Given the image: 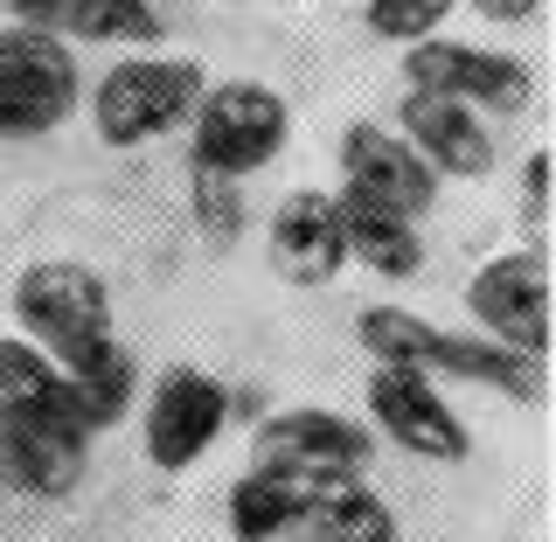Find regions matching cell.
I'll return each instance as SVG.
<instances>
[{
	"mask_svg": "<svg viewBox=\"0 0 556 542\" xmlns=\"http://www.w3.org/2000/svg\"><path fill=\"white\" fill-rule=\"evenodd\" d=\"M14 320L56 369H70L98 341H112V292L77 257H42L14 278Z\"/></svg>",
	"mask_w": 556,
	"mask_h": 542,
	"instance_id": "obj_1",
	"label": "cell"
},
{
	"mask_svg": "<svg viewBox=\"0 0 556 542\" xmlns=\"http://www.w3.org/2000/svg\"><path fill=\"white\" fill-rule=\"evenodd\" d=\"M362 348L382 362V369H452V376H466V382H508V390L529 396L535 390V369L543 362L535 355H515V348H501V341H459V335H445V327H431V320H417L410 306H369L362 313Z\"/></svg>",
	"mask_w": 556,
	"mask_h": 542,
	"instance_id": "obj_2",
	"label": "cell"
},
{
	"mask_svg": "<svg viewBox=\"0 0 556 542\" xmlns=\"http://www.w3.org/2000/svg\"><path fill=\"white\" fill-rule=\"evenodd\" d=\"M376 439L341 411H278L257 425V474L286 480L292 494H327V487H348L369 474Z\"/></svg>",
	"mask_w": 556,
	"mask_h": 542,
	"instance_id": "obj_3",
	"label": "cell"
},
{
	"mask_svg": "<svg viewBox=\"0 0 556 542\" xmlns=\"http://www.w3.org/2000/svg\"><path fill=\"white\" fill-rule=\"evenodd\" d=\"M202 91L208 84L188 56H126L98 77V98H91L98 139L104 147H147V139L181 126Z\"/></svg>",
	"mask_w": 556,
	"mask_h": 542,
	"instance_id": "obj_4",
	"label": "cell"
},
{
	"mask_svg": "<svg viewBox=\"0 0 556 542\" xmlns=\"http://www.w3.org/2000/svg\"><path fill=\"white\" fill-rule=\"evenodd\" d=\"M188 118H195V167L230 174V181L257 174L292 133L286 98L257 77H230V84H216V91H202Z\"/></svg>",
	"mask_w": 556,
	"mask_h": 542,
	"instance_id": "obj_5",
	"label": "cell"
},
{
	"mask_svg": "<svg viewBox=\"0 0 556 542\" xmlns=\"http://www.w3.org/2000/svg\"><path fill=\"white\" fill-rule=\"evenodd\" d=\"M77 112V56L56 28H0V139L56 133Z\"/></svg>",
	"mask_w": 556,
	"mask_h": 542,
	"instance_id": "obj_6",
	"label": "cell"
},
{
	"mask_svg": "<svg viewBox=\"0 0 556 542\" xmlns=\"http://www.w3.org/2000/svg\"><path fill=\"white\" fill-rule=\"evenodd\" d=\"M404 77H410V91L459 98L473 112H521L535 98L529 63L501 56V49H480V42H410Z\"/></svg>",
	"mask_w": 556,
	"mask_h": 542,
	"instance_id": "obj_7",
	"label": "cell"
},
{
	"mask_svg": "<svg viewBox=\"0 0 556 542\" xmlns=\"http://www.w3.org/2000/svg\"><path fill=\"white\" fill-rule=\"evenodd\" d=\"M369 425L382 431L390 445H404L410 459H445L459 466L473 439H466L459 411L445 404V390L431 382L425 369H376L369 376Z\"/></svg>",
	"mask_w": 556,
	"mask_h": 542,
	"instance_id": "obj_8",
	"label": "cell"
},
{
	"mask_svg": "<svg viewBox=\"0 0 556 542\" xmlns=\"http://www.w3.org/2000/svg\"><path fill=\"white\" fill-rule=\"evenodd\" d=\"M341 174H348L341 196L376 202V209H390V216H410V223L425 216L431 202H439V174L417 161V147H410L404 133L376 126V118H362V126L341 133Z\"/></svg>",
	"mask_w": 556,
	"mask_h": 542,
	"instance_id": "obj_9",
	"label": "cell"
},
{
	"mask_svg": "<svg viewBox=\"0 0 556 542\" xmlns=\"http://www.w3.org/2000/svg\"><path fill=\"white\" fill-rule=\"evenodd\" d=\"M466 313H473L501 348L543 362V341H549V272H543V251H508V257H494V265H480V278L466 286Z\"/></svg>",
	"mask_w": 556,
	"mask_h": 542,
	"instance_id": "obj_10",
	"label": "cell"
},
{
	"mask_svg": "<svg viewBox=\"0 0 556 542\" xmlns=\"http://www.w3.org/2000/svg\"><path fill=\"white\" fill-rule=\"evenodd\" d=\"M223 417H230V390L202 369H167L147 396V459L161 474L195 466L208 445L223 439Z\"/></svg>",
	"mask_w": 556,
	"mask_h": 542,
	"instance_id": "obj_11",
	"label": "cell"
},
{
	"mask_svg": "<svg viewBox=\"0 0 556 542\" xmlns=\"http://www.w3.org/2000/svg\"><path fill=\"white\" fill-rule=\"evenodd\" d=\"M271 265L292 286H327L348 265V237H341V202L320 188H292L271 216Z\"/></svg>",
	"mask_w": 556,
	"mask_h": 542,
	"instance_id": "obj_12",
	"label": "cell"
},
{
	"mask_svg": "<svg viewBox=\"0 0 556 542\" xmlns=\"http://www.w3.org/2000/svg\"><path fill=\"white\" fill-rule=\"evenodd\" d=\"M404 139L417 147V161L431 174H486L494 167V133L480 126L473 104L439 98V91H410L404 98Z\"/></svg>",
	"mask_w": 556,
	"mask_h": 542,
	"instance_id": "obj_13",
	"label": "cell"
},
{
	"mask_svg": "<svg viewBox=\"0 0 556 542\" xmlns=\"http://www.w3.org/2000/svg\"><path fill=\"white\" fill-rule=\"evenodd\" d=\"M84 445L56 417H0V466L22 494H70L84 474Z\"/></svg>",
	"mask_w": 556,
	"mask_h": 542,
	"instance_id": "obj_14",
	"label": "cell"
},
{
	"mask_svg": "<svg viewBox=\"0 0 556 542\" xmlns=\"http://www.w3.org/2000/svg\"><path fill=\"white\" fill-rule=\"evenodd\" d=\"M0 417H56L77 439H91L70 404V376L35 341H0Z\"/></svg>",
	"mask_w": 556,
	"mask_h": 542,
	"instance_id": "obj_15",
	"label": "cell"
},
{
	"mask_svg": "<svg viewBox=\"0 0 556 542\" xmlns=\"http://www.w3.org/2000/svg\"><path fill=\"white\" fill-rule=\"evenodd\" d=\"M292 542H396V515L376 487L348 480L306 501L300 521H292Z\"/></svg>",
	"mask_w": 556,
	"mask_h": 542,
	"instance_id": "obj_16",
	"label": "cell"
},
{
	"mask_svg": "<svg viewBox=\"0 0 556 542\" xmlns=\"http://www.w3.org/2000/svg\"><path fill=\"white\" fill-rule=\"evenodd\" d=\"M334 202H341L348 257H362V265L382 272V278H417V265H425V243H417V223L410 216H390V209L355 202V196H334Z\"/></svg>",
	"mask_w": 556,
	"mask_h": 542,
	"instance_id": "obj_17",
	"label": "cell"
},
{
	"mask_svg": "<svg viewBox=\"0 0 556 542\" xmlns=\"http://www.w3.org/2000/svg\"><path fill=\"white\" fill-rule=\"evenodd\" d=\"M63 376H70V404H77L84 431H104V425L126 417V404H132V362H126V348L98 341L91 355H77Z\"/></svg>",
	"mask_w": 556,
	"mask_h": 542,
	"instance_id": "obj_18",
	"label": "cell"
},
{
	"mask_svg": "<svg viewBox=\"0 0 556 542\" xmlns=\"http://www.w3.org/2000/svg\"><path fill=\"white\" fill-rule=\"evenodd\" d=\"M306 508V494H292L286 480H271V474H243L230 487V535L237 542H278V535H292V521H300Z\"/></svg>",
	"mask_w": 556,
	"mask_h": 542,
	"instance_id": "obj_19",
	"label": "cell"
},
{
	"mask_svg": "<svg viewBox=\"0 0 556 542\" xmlns=\"http://www.w3.org/2000/svg\"><path fill=\"white\" fill-rule=\"evenodd\" d=\"M56 28H70L77 42H153L161 14L147 0H70Z\"/></svg>",
	"mask_w": 556,
	"mask_h": 542,
	"instance_id": "obj_20",
	"label": "cell"
},
{
	"mask_svg": "<svg viewBox=\"0 0 556 542\" xmlns=\"http://www.w3.org/2000/svg\"><path fill=\"white\" fill-rule=\"evenodd\" d=\"M452 8H459V0H369L362 22H369L382 42H431Z\"/></svg>",
	"mask_w": 556,
	"mask_h": 542,
	"instance_id": "obj_21",
	"label": "cell"
},
{
	"mask_svg": "<svg viewBox=\"0 0 556 542\" xmlns=\"http://www.w3.org/2000/svg\"><path fill=\"white\" fill-rule=\"evenodd\" d=\"M195 223H202L208 243H237V230H243V202H237V181H230V174L195 167Z\"/></svg>",
	"mask_w": 556,
	"mask_h": 542,
	"instance_id": "obj_22",
	"label": "cell"
},
{
	"mask_svg": "<svg viewBox=\"0 0 556 542\" xmlns=\"http://www.w3.org/2000/svg\"><path fill=\"white\" fill-rule=\"evenodd\" d=\"M543 181H549V161L529 153V167H521V216H529V230H543Z\"/></svg>",
	"mask_w": 556,
	"mask_h": 542,
	"instance_id": "obj_23",
	"label": "cell"
},
{
	"mask_svg": "<svg viewBox=\"0 0 556 542\" xmlns=\"http://www.w3.org/2000/svg\"><path fill=\"white\" fill-rule=\"evenodd\" d=\"M473 8L486 14V22L508 28V22H529V14H543V0H473Z\"/></svg>",
	"mask_w": 556,
	"mask_h": 542,
	"instance_id": "obj_24",
	"label": "cell"
},
{
	"mask_svg": "<svg viewBox=\"0 0 556 542\" xmlns=\"http://www.w3.org/2000/svg\"><path fill=\"white\" fill-rule=\"evenodd\" d=\"M14 8H22V28H56L70 0H14Z\"/></svg>",
	"mask_w": 556,
	"mask_h": 542,
	"instance_id": "obj_25",
	"label": "cell"
},
{
	"mask_svg": "<svg viewBox=\"0 0 556 542\" xmlns=\"http://www.w3.org/2000/svg\"><path fill=\"white\" fill-rule=\"evenodd\" d=\"M0 480H8V466H0Z\"/></svg>",
	"mask_w": 556,
	"mask_h": 542,
	"instance_id": "obj_26",
	"label": "cell"
}]
</instances>
